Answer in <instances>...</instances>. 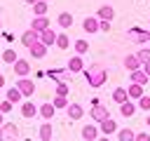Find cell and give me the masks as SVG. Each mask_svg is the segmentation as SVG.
<instances>
[{"mask_svg":"<svg viewBox=\"0 0 150 141\" xmlns=\"http://www.w3.org/2000/svg\"><path fill=\"white\" fill-rule=\"evenodd\" d=\"M134 136H136V132H134V129H129V127L117 129V141H134Z\"/></svg>","mask_w":150,"mask_h":141,"instance_id":"obj_27","label":"cell"},{"mask_svg":"<svg viewBox=\"0 0 150 141\" xmlns=\"http://www.w3.org/2000/svg\"><path fill=\"white\" fill-rule=\"evenodd\" d=\"M73 49H75V54H87V49H89V42L84 40V38H77L75 42H73Z\"/></svg>","mask_w":150,"mask_h":141,"instance_id":"obj_24","label":"cell"},{"mask_svg":"<svg viewBox=\"0 0 150 141\" xmlns=\"http://www.w3.org/2000/svg\"><path fill=\"white\" fill-rule=\"evenodd\" d=\"M127 94H129V99H131V101H138V99L143 96V85H136V82H131V85L127 87Z\"/></svg>","mask_w":150,"mask_h":141,"instance_id":"obj_19","label":"cell"},{"mask_svg":"<svg viewBox=\"0 0 150 141\" xmlns=\"http://www.w3.org/2000/svg\"><path fill=\"white\" fill-rule=\"evenodd\" d=\"M59 49H68L70 47V38L66 35V33H56V42H54Z\"/></svg>","mask_w":150,"mask_h":141,"instance_id":"obj_28","label":"cell"},{"mask_svg":"<svg viewBox=\"0 0 150 141\" xmlns=\"http://www.w3.org/2000/svg\"><path fill=\"white\" fill-rule=\"evenodd\" d=\"M134 141H150V134H148V132H136Z\"/></svg>","mask_w":150,"mask_h":141,"instance_id":"obj_36","label":"cell"},{"mask_svg":"<svg viewBox=\"0 0 150 141\" xmlns=\"http://www.w3.org/2000/svg\"><path fill=\"white\" fill-rule=\"evenodd\" d=\"M40 40V33H35L33 28H28V31H23V35H21V42H23V47H30L33 42H38Z\"/></svg>","mask_w":150,"mask_h":141,"instance_id":"obj_14","label":"cell"},{"mask_svg":"<svg viewBox=\"0 0 150 141\" xmlns=\"http://www.w3.org/2000/svg\"><path fill=\"white\" fill-rule=\"evenodd\" d=\"M145 125H148V127H150V113H148V118H145Z\"/></svg>","mask_w":150,"mask_h":141,"instance_id":"obj_42","label":"cell"},{"mask_svg":"<svg viewBox=\"0 0 150 141\" xmlns=\"http://www.w3.org/2000/svg\"><path fill=\"white\" fill-rule=\"evenodd\" d=\"M98 31H110V21H98Z\"/></svg>","mask_w":150,"mask_h":141,"instance_id":"obj_37","label":"cell"},{"mask_svg":"<svg viewBox=\"0 0 150 141\" xmlns=\"http://www.w3.org/2000/svg\"><path fill=\"white\" fill-rule=\"evenodd\" d=\"M16 89L21 92V96H33L35 94V82L30 78H19L16 80Z\"/></svg>","mask_w":150,"mask_h":141,"instance_id":"obj_3","label":"cell"},{"mask_svg":"<svg viewBox=\"0 0 150 141\" xmlns=\"http://www.w3.org/2000/svg\"><path fill=\"white\" fill-rule=\"evenodd\" d=\"M84 75H87V82H89V87H103L105 85V80H108V70L101 66V63H91V66H87L84 68Z\"/></svg>","mask_w":150,"mask_h":141,"instance_id":"obj_1","label":"cell"},{"mask_svg":"<svg viewBox=\"0 0 150 141\" xmlns=\"http://www.w3.org/2000/svg\"><path fill=\"white\" fill-rule=\"evenodd\" d=\"M12 106H14V103H12V101H7V99H5V101H2V103H0V113H9V110H12Z\"/></svg>","mask_w":150,"mask_h":141,"instance_id":"obj_35","label":"cell"},{"mask_svg":"<svg viewBox=\"0 0 150 141\" xmlns=\"http://www.w3.org/2000/svg\"><path fill=\"white\" fill-rule=\"evenodd\" d=\"M5 125V113H0V127Z\"/></svg>","mask_w":150,"mask_h":141,"instance_id":"obj_41","label":"cell"},{"mask_svg":"<svg viewBox=\"0 0 150 141\" xmlns=\"http://www.w3.org/2000/svg\"><path fill=\"white\" fill-rule=\"evenodd\" d=\"M129 80L136 82V85H145V82L150 80V75H145V70L138 68V70H131V73H129Z\"/></svg>","mask_w":150,"mask_h":141,"instance_id":"obj_16","label":"cell"},{"mask_svg":"<svg viewBox=\"0 0 150 141\" xmlns=\"http://www.w3.org/2000/svg\"><path fill=\"white\" fill-rule=\"evenodd\" d=\"M56 94H59V96H68V82L59 80V82H56Z\"/></svg>","mask_w":150,"mask_h":141,"instance_id":"obj_34","label":"cell"},{"mask_svg":"<svg viewBox=\"0 0 150 141\" xmlns=\"http://www.w3.org/2000/svg\"><path fill=\"white\" fill-rule=\"evenodd\" d=\"M110 96H112V101H115L117 106H120V103H124V101H129V94H127V89H124V87H115Z\"/></svg>","mask_w":150,"mask_h":141,"instance_id":"obj_20","label":"cell"},{"mask_svg":"<svg viewBox=\"0 0 150 141\" xmlns=\"http://www.w3.org/2000/svg\"><path fill=\"white\" fill-rule=\"evenodd\" d=\"M12 68H14V75H19V78H26V75L30 73V63H28L26 59H16V61L12 63Z\"/></svg>","mask_w":150,"mask_h":141,"instance_id":"obj_4","label":"cell"},{"mask_svg":"<svg viewBox=\"0 0 150 141\" xmlns=\"http://www.w3.org/2000/svg\"><path fill=\"white\" fill-rule=\"evenodd\" d=\"M21 115L28 118V120L35 118V115H38V106H35L33 101H23V103H21Z\"/></svg>","mask_w":150,"mask_h":141,"instance_id":"obj_18","label":"cell"},{"mask_svg":"<svg viewBox=\"0 0 150 141\" xmlns=\"http://www.w3.org/2000/svg\"><path fill=\"white\" fill-rule=\"evenodd\" d=\"M0 31H2V24H0Z\"/></svg>","mask_w":150,"mask_h":141,"instance_id":"obj_46","label":"cell"},{"mask_svg":"<svg viewBox=\"0 0 150 141\" xmlns=\"http://www.w3.org/2000/svg\"><path fill=\"white\" fill-rule=\"evenodd\" d=\"M148 28H150V21H148Z\"/></svg>","mask_w":150,"mask_h":141,"instance_id":"obj_47","label":"cell"},{"mask_svg":"<svg viewBox=\"0 0 150 141\" xmlns=\"http://www.w3.org/2000/svg\"><path fill=\"white\" fill-rule=\"evenodd\" d=\"M98 132H101V134H105V136H110V134H115V132H117V122H115L112 118H108V120L98 122Z\"/></svg>","mask_w":150,"mask_h":141,"instance_id":"obj_6","label":"cell"},{"mask_svg":"<svg viewBox=\"0 0 150 141\" xmlns=\"http://www.w3.org/2000/svg\"><path fill=\"white\" fill-rule=\"evenodd\" d=\"M96 19H98V21H110V19H115V7H112V5H101L98 12H96Z\"/></svg>","mask_w":150,"mask_h":141,"instance_id":"obj_5","label":"cell"},{"mask_svg":"<svg viewBox=\"0 0 150 141\" xmlns=\"http://www.w3.org/2000/svg\"><path fill=\"white\" fill-rule=\"evenodd\" d=\"M82 28H84V33H98V19L96 16H87L84 21H82Z\"/></svg>","mask_w":150,"mask_h":141,"instance_id":"obj_13","label":"cell"},{"mask_svg":"<svg viewBox=\"0 0 150 141\" xmlns=\"http://www.w3.org/2000/svg\"><path fill=\"white\" fill-rule=\"evenodd\" d=\"M98 134H101V132H98V125H84V127H82V139H84V141H96Z\"/></svg>","mask_w":150,"mask_h":141,"instance_id":"obj_7","label":"cell"},{"mask_svg":"<svg viewBox=\"0 0 150 141\" xmlns=\"http://www.w3.org/2000/svg\"><path fill=\"white\" fill-rule=\"evenodd\" d=\"M52 106H54L56 110H61V108H68V99H66V96H59V94H56V96L52 99Z\"/></svg>","mask_w":150,"mask_h":141,"instance_id":"obj_30","label":"cell"},{"mask_svg":"<svg viewBox=\"0 0 150 141\" xmlns=\"http://www.w3.org/2000/svg\"><path fill=\"white\" fill-rule=\"evenodd\" d=\"M16 59H19V56H16L14 49H5V52H2V61H5V63H14Z\"/></svg>","mask_w":150,"mask_h":141,"instance_id":"obj_31","label":"cell"},{"mask_svg":"<svg viewBox=\"0 0 150 141\" xmlns=\"http://www.w3.org/2000/svg\"><path fill=\"white\" fill-rule=\"evenodd\" d=\"M30 28H33L35 33H42L45 28H49V19H47V16H35V19L30 21Z\"/></svg>","mask_w":150,"mask_h":141,"instance_id":"obj_12","label":"cell"},{"mask_svg":"<svg viewBox=\"0 0 150 141\" xmlns=\"http://www.w3.org/2000/svg\"><path fill=\"white\" fill-rule=\"evenodd\" d=\"M54 113H56V108H54L52 103H42V106H38V115H40L42 120H47V122L54 118Z\"/></svg>","mask_w":150,"mask_h":141,"instance_id":"obj_11","label":"cell"},{"mask_svg":"<svg viewBox=\"0 0 150 141\" xmlns=\"http://www.w3.org/2000/svg\"><path fill=\"white\" fill-rule=\"evenodd\" d=\"M26 2H28V5H35V2H38V0H26Z\"/></svg>","mask_w":150,"mask_h":141,"instance_id":"obj_44","label":"cell"},{"mask_svg":"<svg viewBox=\"0 0 150 141\" xmlns=\"http://www.w3.org/2000/svg\"><path fill=\"white\" fill-rule=\"evenodd\" d=\"M0 141H5V134H2V127H0Z\"/></svg>","mask_w":150,"mask_h":141,"instance_id":"obj_43","label":"cell"},{"mask_svg":"<svg viewBox=\"0 0 150 141\" xmlns=\"http://www.w3.org/2000/svg\"><path fill=\"white\" fill-rule=\"evenodd\" d=\"M89 115H91V120H94L96 125L110 118V113H108V108H105L103 103H98V101H94V103H91V113H89Z\"/></svg>","mask_w":150,"mask_h":141,"instance_id":"obj_2","label":"cell"},{"mask_svg":"<svg viewBox=\"0 0 150 141\" xmlns=\"http://www.w3.org/2000/svg\"><path fill=\"white\" fill-rule=\"evenodd\" d=\"M68 70H70V73H82V70H84V61H82L80 54H77V56H70V61H68Z\"/></svg>","mask_w":150,"mask_h":141,"instance_id":"obj_15","label":"cell"},{"mask_svg":"<svg viewBox=\"0 0 150 141\" xmlns=\"http://www.w3.org/2000/svg\"><path fill=\"white\" fill-rule=\"evenodd\" d=\"M21 99H23V96H21V92L16 89V85L7 89V101H12V103H21Z\"/></svg>","mask_w":150,"mask_h":141,"instance_id":"obj_29","label":"cell"},{"mask_svg":"<svg viewBox=\"0 0 150 141\" xmlns=\"http://www.w3.org/2000/svg\"><path fill=\"white\" fill-rule=\"evenodd\" d=\"M2 134H5V141H16L19 139V129L14 122H5L2 125Z\"/></svg>","mask_w":150,"mask_h":141,"instance_id":"obj_8","label":"cell"},{"mask_svg":"<svg viewBox=\"0 0 150 141\" xmlns=\"http://www.w3.org/2000/svg\"><path fill=\"white\" fill-rule=\"evenodd\" d=\"M5 87V75H0V89Z\"/></svg>","mask_w":150,"mask_h":141,"instance_id":"obj_40","label":"cell"},{"mask_svg":"<svg viewBox=\"0 0 150 141\" xmlns=\"http://www.w3.org/2000/svg\"><path fill=\"white\" fill-rule=\"evenodd\" d=\"M148 42H150V28H148Z\"/></svg>","mask_w":150,"mask_h":141,"instance_id":"obj_45","label":"cell"},{"mask_svg":"<svg viewBox=\"0 0 150 141\" xmlns=\"http://www.w3.org/2000/svg\"><path fill=\"white\" fill-rule=\"evenodd\" d=\"M122 63H124V68H127V70H129V73H131V70H138V68H141V66H143V63H141V61H138V56H136V54H127V56H124V61H122Z\"/></svg>","mask_w":150,"mask_h":141,"instance_id":"obj_10","label":"cell"},{"mask_svg":"<svg viewBox=\"0 0 150 141\" xmlns=\"http://www.w3.org/2000/svg\"><path fill=\"white\" fill-rule=\"evenodd\" d=\"M40 42H45L47 47H52V45L56 42V33H54L52 28H45V31L40 33Z\"/></svg>","mask_w":150,"mask_h":141,"instance_id":"obj_23","label":"cell"},{"mask_svg":"<svg viewBox=\"0 0 150 141\" xmlns=\"http://www.w3.org/2000/svg\"><path fill=\"white\" fill-rule=\"evenodd\" d=\"M134 113H136V101H131V99H129V101L120 103V115H122V118H131Z\"/></svg>","mask_w":150,"mask_h":141,"instance_id":"obj_17","label":"cell"},{"mask_svg":"<svg viewBox=\"0 0 150 141\" xmlns=\"http://www.w3.org/2000/svg\"><path fill=\"white\" fill-rule=\"evenodd\" d=\"M141 68H143V70H145V75H150V61H145V63H143V66H141Z\"/></svg>","mask_w":150,"mask_h":141,"instance_id":"obj_38","label":"cell"},{"mask_svg":"<svg viewBox=\"0 0 150 141\" xmlns=\"http://www.w3.org/2000/svg\"><path fill=\"white\" fill-rule=\"evenodd\" d=\"M96 141H110V136H105V134H101V136H98Z\"/></svg>","mask_w":150,"mask_h":141,"instance_id":"obj_39","label":"cell"},{"mask_svg":"<svg viewBox=\"0 0 150 141\" xmlns=\"http://www.w3.org/2000/svg\"><path fill=\"white\" fill-rule=\"evenodd\" d=\"M136 56H138V61H141V63L150 61V47H141V49L136 52Z\"/></svg>","mask_w":150,"mask_h":141,"instance_id":"obj_32","label":"cell"},{"mask_svg":"<svg viewBox=\"0 0 150 141\" xmlns=\"http://www.w3.org/2000/svg\"><path fill=\"white\" fill-rule=\"evenodd\" d=\"M66 110H68V118H70V120H80V118L84 115V108H82L80 103H68Z\"/></svg>","mask_w":150,"mask_h":141,"instance_id":"obj_21","label":"cell"},{"mask_svg":"<svg viewBox=\"0 0 150 141\" xmlns=\"http://www.w3.org/2000/svg\"><path fill=\"white\" fill-rule=\"evenodd\" d=\"M52 134H54V129H52V125L45 120V122L40 125V129H38V136H40V141H49V139H52Z\"/></svg>","mask_w":150,"mask_h":141,"instance_id":"obj_22","label":"cell"},{"mask_svg":"<svg viewBox=\"0 0 150 141\" xmlns=\"http://www.w3.org/2000/svg\"><path fill=\"white\" fill-rule=\"evenodd\" d=\"M33 7V14L35 16H45L47 14V9H49V5H47V0H38L35 5H30Z\"/></svg>","mask_w":150,"mask_h":141,"instance_id":"obj_25","label":"cell"},{"mask_svg":"<svg viewBox=\"0 0 150 141\" xmlns=\"http://www.w3.org/2000/svg\"><path fill=\"white\" fill-rule=\"evenodd\" d=\"M136 106H138L141 110H150V94H143V96L136 101Z\"/></svg>","mask_w":150,"mask_h":141,"instance_id":"obj_33","label":"cell"},{"mask_svg":"<svg viewBox=\"0 0 150 141\" xmlns=\"http://www.w3.org/2000/svg\"><path fill=\"white\" fill-rule=\"evenodd\" d=\"M56 21H59L61 28H70V26H73V14H70V12H61Z\"/></svg>","mask_w":150,"mask_h":141,"instance_id":"obj_26","label":"cell"},{"mask_svg":"<svg viewBox=\"0 0 150 141\" xmlns=\"http://www.w3.org/2000/svg\"><path fill=\"white\" fill-rule=\"evenodd\" d=\"M28 49H30V56H35V59H42V56H47V49H49V47H47L45 42H40V40H38V42H33Z\"/></svg>","mask_w":150,"mask_h":141,"instance_id":"obj_9","label":"cell"}]
</instances>
